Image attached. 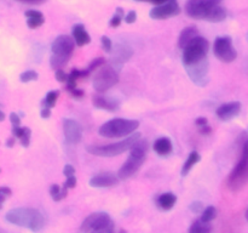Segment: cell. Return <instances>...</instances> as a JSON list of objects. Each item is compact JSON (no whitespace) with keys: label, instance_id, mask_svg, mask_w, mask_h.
Instances as JSON below:
<instances>
[{"label":"cell","instance_id":"7bdbcfd3","mask_svg":"<svg viewBox=\"0 0 248 233\" xmlns=\"http://www.w3.org/2000/svg\"><path fill=\"white\" fill-rule=\"evenodd\" d=\"M16 1L24 2V4H31V5H39L45 2V0H16Z\"/></svg>","mask_w":248,"mask_h":233},{"label":"cell","instance_id":"4fadbf2b","mask_svg":"<svg viewBox=\"0 0 248 233\" xmlns=\"http://www.w3.org/2000/svg\"><path fill=\"white\" fill-rule=\"evenodd\" d=\"M179 14H181V6L178 5L177 0H170L165 4L153 7L149 12V16L153 19H166Z\"/></svg>","mask_w":248,"mask_h":233},{"label":"cell","instance_id":"816d5d0a","mask_svg":"<svg viewBox=\"0 0 248 233\" xmlns=\"http://www.w3.org/2000/svg\"><path fill=\"white\" fill-rule=\"evenodd\" d=\"M119 233H127V232H126V231H124V230H121Z\"/></svg>","mask_w":248,"mask_h":233},{"label":"cell","instance_id":"ab89813d","mask_svg":"<svg viewBox=\"0 0 248 233\" xmlns=\"http://www.w3.org/2000/svg\"><path fill=\"white\" fill-rule=\"evenodd\" d=\"M77 186V177L75 176H72V177H67V180H65L64 184H63V187L64 188H74V187Z\"/></svg>","mask_w":248,"mask_h":233},{"label":"cell","instance_id":"c3c4849f","mask_svg":"<svg viewBox=\"0 0 248 233\" xmlns=\"http://www.w3.org/2000/svg\"><path fill=\"white\" fill-rule=\"evenodd\" d=\"M6 146H7V147H9V148L14 147V146H15V137H14V136H12V137H10V138H7Z\"/></svg>","mask_w":248,"mask_h":233},{"label":"cell","instance_id":"d4e9b609","mask_svg":"<svg viewBox=\"0 0 248 233\" xmlns=\"http://www.w3.org/2000/svg\"><path fill=\"white\" fill-rule=\"evenodd\" d=\"M227 16H228L227 10H225L223 6H220V5H218V6L213 7V9L211 10V12L208 14L206 21L215 22V23H217V22L224 21V19L227 18Z\"/></svg>","mask_w":248,"mask_h":233},{"label":"cell","instance_id":"8d00e7d4","mask_svg":"<svg viewBox=\"0 0 248 233\" xmlns=\"http://www.w3.org/2000/svg\"><path fill=\"white\" fill-rule=\"evenodd\" d=\"M125 22L126 23L131 24V23H135L136 19H137V14H136V11H128L127 14L125 15Z\"/></svg>","mask_w":248,"mask_h":233},{"label":"cell","instance_id":"f6af8a7d","mask_svg":"<svg viewBox=\"0 0 248 233\" xmlns=\"http://www.w3.org/2000/svg\"><path fill=\"white\" fill-rule=\"evenodd\" d=\"M136 1H147V2H152V4H155L157 6V5H162L165 4V2L170 1V0H136Z\"/></svg>","mask_w":248,"mask_h":233},{"label":"cell","instance_id":"74e56055","mask_svg":"<svg viewBox=\"0 0 248 233\" xmlns=\"http://www.w3.org/2000/svg\"><path fill=\"white\" fill-rule=\"evenodd\" d=\"M63 174H64L65 177H72L75 175V169L73 165L70 164H67L64 165V167H63Z\"/></svg>","mask_w":248,"mask_h":233},{"label":"cell","instance_id":"7dc6e473","mask_svg":"<svg viewBox=\"0 0 248 233\" xmlns=\"http://www.w3.org/2000/svg\"><path fill=\"white\" fill-rule=\"evenodd\" d=\"M115 226H111V227H108V228H104V230L102 231H97V232H91V233H115Z\"/></svg>","mask_w":248,"mask_h":233},{"label":"cell","instance_id":"44dd1931","mask_svg":"<svg viewBox=\"0 0 248 233\" xmlns=\"http://www.w3.org/2000/svg\"><path fill=\"white\" fill-rule=\"evenodd\" d=\"M24 16L27 17V26L31 29L38 28V27L43 26L45 22V17L38 10H28L24 12Z\"/></svg>","mask_w":248,"mask_h":233},{"label":"cell","instance_id":"681fc988","mask_svg":"<svg viewBox=\"0 0 248 233\" xmlns=\"http://www.w3.org/2000/svg\"><path fill=\"white\" fill-rule=\"evenodd\" d=\"M4 119H5V113L0 109V121H4Z\"/></svg>","mask_w":248,"mask_h":233},{"label":"cell","instance_id":"f546056e","mask_svg":"<svg viewBox=\"0 0 248 233\" xmlns=\"http://www.w3.org/2000/svg\"><path fill=\"white\" fill-rule=\"evenodd\" d=\"M124 18H125V11H124L121 7H118L115 11V15H114L110 18V21H109V24H110V27L115 28V27L120 26V23L123 22Z\"/></svg>","mask_w":248,"mask_h":233},{"label":"cell","instance_id":"9a60e30c","mask_svg":"<svg viewBox=\"0 0 248 233\" xmlns=\"http://www.w3.org/2000/svg\"><path fill=\"white\" fill-rule=\"evenodd\" d=\"M118 174H114L111 171L99 172L90 179V186L96 187V188H107V187H113L119 183Z\"/></svg>","mask_w":248,"mask_h":233},{"label":"cell","instance_id":"11a10c76","mask_svg":"<svg viewBox=\"0 0 248 233\" xmlns=\"http://www.w3.org/2000/svg\"><path fill=\"white\" fill-rule=\"evenodd\" d=\"M247 133H248V129H247Z\"/></svg>","mask_w":248,"mask_h":233},{"label":"cell","instance_id":"d6a6232c","mask_svg":"<svg viewBox=\"0 0 248 233\" xmlns=\"http://www.w3.org/2000/svg\"><path fill=\"white\" fill-rule=\"evenodd\" d=\"M31 129L24 128L23 133H22L21 138H19V141H21V145L23 146V147H28V146L31 145Z\"/></svg>","mask_w":248,"mask_h":233},{"label":"cell","instance_id":"277c9868","mask_svg":"<svg viewBox=\"0 0 248 233\" xmlns=\"http://www.w3.org/2000/svg\"><path fill=\"white\" fill-rule=\"evenodd\" d=\"M140 126V121L133 120V119H123L115 118L111 120L106 121L103 125L99 128V135L107 138L115 137H128L130 135L135 133Z\"/></svg>","mask_w":248,"mask_h":233},{"label":"cell","instance_id":"1f68e13d","mask_svg":"<svg viewBox=\"0 0 248 233\" xmlns=\"http://www.w3.org/2000/svg\"><path fill=\"white\" fill-rule=\"evenodd\" d=\"M104 65H106V60H104V58H102V57L94 58V60L90 63L89 67L86 68V70L89 72V74H90V73L93 72V70H96L97 68H101L102 66H104Z\"/></svg>","mask_w":248,"mask_h":233},{"label":"cell","instance_id":"f1b7e54d","mask_svg":"<svg viewBox=\"0 0 248 233\" xmlns=\"http://www.w3.org/2000/svg\"><path fill=\"white\" fill-rule=\"evenodd\" d=\"M216 217H217V209H216L215 206L210 205V206H207V208H206L205 210L202 211V214H201L200 220L202 221V222L210 223L211 221L215 220Z\"/></svg>","mask_w":248,"mask_h":233},{"label":"cell","instance_id":"30bf717a","mask_svg":"<svg viewBox=\"0 0 248 233\" xmlns=\"http://www.w3.org/2000/svg\"><path fill=\"white\" fill-rule=\"evenodd\" d=\"M114 226L113 220L107 213H93L90 216H87L84 221H82L81 226H80V233H91L97 232V231H102L104 228H108Z\"/></svg>","mask_w":248,"mask_h":233},{"label":"cell","instance_id":"8fae6325","mask_svg":"<svg viewBox=\"0 0 248 233\" xmlns=\"http://www.w3.org/2000/svg\"><path fill=\"white\" fill-rule=\"evenodd\" d=\"M213 53L224 63L234 62L237 57V52L230 36H218L213 43Z\"/></svg>","mask_w":248,"mask_h":233},{"label":"cell","instance_id":"7c38bea8","mask_svg":"<svg viewBox=\"0 0 248 233\" xmlns=\"http://www.w3.org/2000/svg\"><path fill=\"white\" fill-rule=\"evenodd\" d=\"M186 73H188L189 78L191 79V82L194 84H196L198 86H206L210 82V78H208V68H210V63L208 60L201 61V62L195 63V65L186 66Z\"/></svg>","mask_w":248,"mask_h":233},{"label":"cell","instance_id":"cb8c5ba5","mask_svg":"<svg viewBox=\"0 0 248 233\" xmlns=\"http://www.w3.org/2000/svg\"><path fill=\"white\" fill-rule=\"evenodd\" d=\"M200 159L201 157L200 154H199V152H196V150L190 152V154L188 155V159L186 160V163H184L183 166H182V176H186V175L189 174V171L200 162Z\"/></svg>","mask_w":248,"mask_h":233},{"label":"cell","instance_id":"3957f363","mask_svg":"<svg viewBox=\"0 0 248 233\" xmlns=\"http://www.w3.org/2000/svg\"><path fill=\"white\" fill-rule=\"evenodd\" d=\"M75 49L74 39L70 38L69 35H58L53 40L51 45V51L52 55L50 58V65L53 69H62L63 66H65L72 57Z\"/></svg>","mask_w":248,"mask_h":233},{"label":"cell","instance_id":"2e32d148","mask_svg":"<svg viewBox=\"0 0 248 233\" xmlns=\"http://www.w3.org/2000/svg\"><path fill=\"white\" fill-rule=\"evenodd\" d=\"M241 103L239 101L227 102V103H223L218 107L216 114L223 121L232 120L235 116H239L240 112H241Z\"/></svg>","mask_w":248,"mask_h":233},{"label":"cell","instance_id":"e575fe53","mask_svg":"<svg viewBox=\"0 0 248 233\" xmlns=\"http://www.w3.org/2000/svg\"><path fill=\"white\" fill-rule=\"evenodd\" d=\"M101 44H102V49H103L106 52H111V49H113V43H111V40L108 38V36H106V35L102 36Z\"/></svg>","mask_w":248,"mask_h":233},{"label":"cell","instance_id":"484cf974","mask_svg":"<svg viewBox=\"0 0 248 233\" xmlns=\"http://www.w3.org/2000/svg\"><path fill=\"white\" fill-rule=\"evenodd\" d=\"M58 96H60V91L58 90H51L46 94L44 100L41 101V108H48L52 109L55 107L56 102H57Z\"/></svg>","mask_w":248,"mask_h":233},{"label":"cell","instance_id":"8992f818","mask_svg":"<svg viewBox=\"0 0 248 233\" xmlns=\"http://www.w3.org/2000/svg\"><path fill=\"white\" fill-rule=\"evenodd\" d=\"M138 140H140V133H135L128 136V137H125V140L119 141V142L115 143H110V145L87 146L86 150L91 153V154L97 155V157H116V155L126 152L127 150H131L132 146Z\"/></svg>","mask_w":248,"mask_h":233},{"label":"cell","instance_id":"5b68a950","mask_svg":"<svg viewBox=\"0 0 248 233\" xmlns=\"http://www.w3.org/2000/svg\"><path fill=\"white\" fill-rule=\"evenodd\" d=\"M248 182V137L242 145L241 157L235 165L232 171L228 177V188L232 192H237L244 188Z\"/></svg>","mask_w":248,"mask_h":233},{"label":"cell","instance_id":"f35d334b","mask_svg":"<svg viewBox=\"0 0 248 233\" xmlns=\"http://www.w3.org/2000/svg\"><path fill=\"white\" fill-rule=\"evenodd\" d=\"M9 118H10V121H11L12 126H21V116H19L18 114L12 112V113L10 114Z\"/></svg>","mask_w":248,"mask_h":233},{"label":"cell","instance_id":"d6986e66","mask_svg":"<svg viewBox=\"0 0 248 233\" xmlns=\"http://www.w3.org/2000/svg\"><path fill=\"white\" fill-rule=\"evenodd\" d=\"M72 33H73V39H74L75 44H77L78 46H85L87 45V44L91 43V36H90V34L87 33L84 24L81 23L74 24L72 29Z\"/></svg>","mask_w":248,"mask_h":233},{"label":"cell","instance_id":"ffe728a7","mask_svg":"<svg viewBox=\"0 0 248 233\" xmlns=\"http://www.w3.org/2000/svg\"><path fill=\"white\" fill-rule=\"evenodd\" d=\"M157 206H159L161 210L169 211L176 205L177 203V196L172 192H166V193H162L157 197L156 199Z\"/></svg>","mask_w":248,"mask_h":233},{"label":"cell","instance_id":"52a82bcc","mask_svg":"<svg viewBox=\"0 0 248 233\" xmlns=\"http://www.w3.org/2000/svg\"><path fill=\"white\" fill-rule=\"evenodd\" d=\"M208 50H210V43L207 39L198 35L183 49V55H182L183 66L186 67V66L195 65V63L206 60Z\"/></svg>","mask_w":248,"mask_h":233},{"label":"cell","instance_id":"60d3db41","mask_svg":"<svg viewBox=\"0 0 248 233\" xmlns=\"http://www.w3.org/2000/svg\"><path fill=\"white\" fill-rule=\"evenodd\" d=\"M190 210H193L196 214L201 213L202 211V203H200V201H194L190 205Z\"/></svg>","mask_w":248,"mask_h":233},{"label":"cell","instance_id":"f5cc1de1","mask_svg":"<svg viewBox=\"0 0 248 233\" xmlns=\"http://www.w3.org/2000/svg\"><path fill=\"white\" fill-rule=\"evenodd\" d=\"M0 233H6V232H5L4 230H1V228H0Z\"/></svg>","mask_w":248,"mask_h":233},{"label":"cell","instance_id":"e0dca14e","mask_svg":"<svg viewBox=\"0 0 248 233\" xmlns=\"http://www.w3.org/2000/svg\"><path fill=\"white\" fill-rule=\"evenodd\" d=\"M92 103H93V106L96 108L108 112L118 111L119 107H120V102L118 100L109 96H102V95H94L92 97Z\"/></svg>","mask_w":248,"mask_h":233},{"label":"cell","instance_id":"b9f144b4","mask_svg":"<svg viewBox=\"0 0 248 233\" xmlns=\"http://www.w3.org/2000/svg\"><path fill=\"white\" fill-rule=\"evenodd\" d=\"M195 125L199 128H202V126L205 125H208V120L207 118H205V116H199V118H196L195 120Z\"/></svg>","mask_w":248,"mask_h":233},{"label":"cell","instance_id":"9c48e42d","mask_svg":"<svg viewBox=\"0 0 248 233\" xmlns=\"http://www.w3.org/2000/svg\"><path fill=\"white\" fill-rule=\"evenodd\" d=\"M222 0H186V15L195 19H206L213 7L218 6Z\"/></svg>","mask_w":248,"mask_h":233},{"label":"cell","instance_id":"4316f807","mask_svg":"<svg viewBox=\"0 0 248 233\" xmlns=\"http://www.w3.org/2000/svg\"><path fill=\"white\" fill-rule=\"evenodd\" d=\"M211 231H212V227L210 223L202 222L200 218L194 221L193 225L189 228V233H211Z\"/></svg>","mask_w":248,"mask_h":233},{"label":"cell","instance_id":"ee69618b","mask_svg":"<svg viewBox=\"0 0 248 233\" xmlns=\"http://www.w3.org/2000/svg\"><path fill=\"white\" fill-rule=\"evenodd\" d=\"M40 116H41V118H43V119L50 118V116H51V109H48V108H41Z\"/></svg>","mask_w":248,"mask_h":233},{"label":"cell","instance_id":"6da1fadb","mask_svg":"<svg viewBox=\"0 0 248 233\" xmlns=\"http://www.w3.org/2000/svg\"><path fill=\"white\" fill-rule=\"evenodd\" d=\"M5 220L18 227L39 233L45 227V217L34 208H14L5 214Z\"/></svg>","mask_w":248,"mask_h":233},{"label":"cell","instance_id":"5bb4252c","mask_svg":"<svg viewBox=\"0 0 248 233\" xmlns=\"http://www.w3.org/2000/svg\"><path fill=\"white\" fill-rule=\"evenodd\" d=\"M63 133L69 145H78L82 140V128L74 119H63Z\"/></svg>","mask_w":248,"mask_h":233},{"label":"cell","instance_id":"ba28073f","mask_svg":"<svg viewBox=\"0 0 248 233\" xmlns=\"http://www.w3.org/2000/svg\"><path fill=\"white\" fill-rule=\"evenodd\" d=\"M119 83V72L118 69L113 67V66H102L96 72L93 77V85L94 90L99 94L102 92L108 91L110 87H113L114 85H116Z\"/></svg>","mask_w":248,"mask_h":233},{"label":"cell","instance_id":"bcb514c9","mask_svg":"<svg viewBox=\"0 0 248 233\" xmlns=\"http://www.w3.org/2000/svg\"><path fill=\"white\" fill-rule=\"evenodd\" d=\"M70 94H72L73 96L75 97V99H81V97L84 96V91H82V90H80V89L73 90V91L70 92Z\"/></svg>","mask_w":248,"mask_h":233},{"label":"cell","instance_id":"f907efd6","mask_svg":"<svg viewBox=\"0 0 248 233\" xmlns=\"http://www.w3.org/2000/svg\"><path fill=\"white\" fill-rule=\"evenodd\" d=\"M245 216H246V220L248 221V209L246 210V214H245Z\"/></svg>","mask_w":248,"mask_h":233},{"label":"cell","instance_id":"4dcf8cb0","mask_svg":"<svg viewBox=\"0 0 248 233\" xmlns=\"http://www.w3.org/2000/svg\"><path fill=\"white\" fill-rule=\"evenodd\" d=\"M38 78H39V74L33 69L26 70V72L21 73V75H19V80H21L22 83L35 82V80H38Z\"/></svg>","mask_w":248,"mask_h":233},{"label":"cell","instance_id":"7402d4cb","mask_svg":"<svg viewBox=\"0 0 248 233\" xmlns=\"http://www.w3.org/2000/svg\"><path fill=\"white\" fill-rule=\"evenodd\" d=\"M154 150L161 157H167L173 150L171 140L169 137H160L154 142Z\"/></svg>","mask_w":248,"mask_h":233},{"label":"cell","instance_id":"ac0fdd59","mask_svg":"<svg viewBox=\"0 0 248 233\" xmlns=\"http://www.w3.org/2000/svg\"><path fill=\"white\" fill-rule=\"evenodd\" d=\"M133 51L132 49L128 45H125V44H119L115 49V52H114L113 58H111V62H113V67L115 69H118L116 67H121L124 62L130 60V57L132 56Z\"/></svg>","mask_w":248,"mask_h":233},{"label":"cell","instance_id":"db71d44e","mask_svg":"<svg viewBox=\"0 0 248 233\" xmlns=\"http://www.w3.org/2000/svg\"><path fill=\"white\" fill-rule=\"evenodd\" d=\"M0 172H1V169H0Z\"/></svg>","mask_w":248,"mask_h":233},{"label":"cell","instance_id":"d590c367","mask_svg":"<svg viewBox=\"0 0 248 233\" xmlns=\"http://www.w3.org/2000/svg\"><path fill=\"white\" fill-rule=\"evenodd\" d=\"M55 77H56V80L60 83H67V79H68V74L64 72L63 69H57L55 73Z\"/></svg>","mask_w":248,"mask_h":233},{"label":"cell","instance_id":"603a6c76","mask_svg":"<svg viewBox=\"0 0 248 233\" xmlns=\"http://www.w3.org/2000/svg\"><path fill=\"white\" fill-rule=\"evenodd\" d=\"M198 35H199V32H198V28H196V27L190 26V27H186V28H184L183 31L181 32V35H179V39H178L179 48L183 50V49L186 48V46L188 45V44L190 43L194 38H196Z\"/></svg>","mask_w":248,"mask_h":233},{"label":"cell","instance_id":"836d02e7","mask_svg":"<svg viewBox=\"0 0 248 233\" xmlns=\"http://www.w3.org/2000/svg\"><path fill=\"white\" fill-rule=\"evenodd\" d=\"M11 194H12V191L9 188V187H6V186L0 187V209L2 208V204H4V201L6 200V199L9 198Z\"/></svg>","mask_w":248,"mask_h":233},{"label":"cell","instance_id":"7a4b0ae2","mask_svg":"<svg viewBox=\"0 0 248 233\" xmlns=\"http://www.w3.org/2000/svg\"><path fill=\"white\" fill-rule=\"evenodd\" d=\"M148 142L147 140H138L131 148V153L127 160L124 163L123 166L118 171V176L120 180L130 179L140 169L142 164L147 158Z\"/></svg>","mask_w":248,"mask_h":233},{"label":"cell","instance_id":"83f0119b","mask_svg":"<svg viewBox=\"0 0 248 233\" xmlns=\"http://www.w3.org/2000/svg\"><path fill=\"white\" fill-rule=\"evenodd\" d=\"M68 194V189L64 187H60L58 184H52L50 187V196L55 201L62 200Z\"/></svg>","mask_w":248,"mask_h":233}]
</instances>
